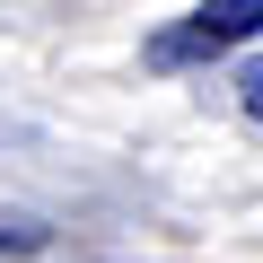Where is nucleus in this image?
I'll return each mask as SVG.
<instances>
[{
  "label": "nucleus",
  "mask_w": 263,
  "mask_h": 263,
  "mask_svg": "<svg viewBox=\"0 0 263 263\" xmlns=\"http://www.w3.org/2000/svg\"><path fill=\"white\" fill-rule=\"evenodd\" d=\"M254 35H263V0H202L184 27H158V35H149V70L219 62L228 44H254Z\"/></svg>",
  "instance_id": "obj_1"
},
{
  "label": "nucleus",
  "mask_w": 263,
  "mask_h": 263,
  "mask_svg": "<svg viewBox=\"0 0 263 263\" xmlns=\"http://www.w3.org/2000/svg\"><path fill=\"white\" fill-rule=\"evenodd\" d=\"M237 97H246V114L263 123V53H254V62H237Z\"/></svg>",
  "instance_id": "obj_2"
},
{
  "label": "nucleus",
  "mask_w": 263,
  "mask_h": 263,
  "mask_svg": "<svg viewBox=\"0 0 263 263\" xmlns=\"http://www.w3.org/2000/svg\"><path fill=\"white\" fill-rule=\"evenodd\" d=\"M35 246H44L35 219H9V228H0V254H35Z\"/></svg>",
  "instance_id": "obj_3"
}]
</instances>
